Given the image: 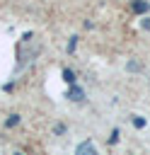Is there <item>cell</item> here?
<instances>
[{
    "label": "cell",
    "mask_w": 150,
    "mask_h": 155,
    "mask_svg": "<svg viewBox=\"0 0 150 155\" xmlns=\"http://www.w3.org/2000/svg\"><path fill=\"white\" fill-rule=\"evenodd\" d=\"M65 97H68L70 102H85V90H82L80 85H70V90L65 92Z\"/></svg>",
    "instance_id": "obj_1"
},
{
    "label": "cell",
    "mask_w": 150,
    "mask_h": 155,
    "mask_svg": "<svg viewBox=\"0 0 150 155\" xmlns=\"http://www.w3.org/2000/svg\"><path fill=\"white\" fill-rule=\"evenodd\" d=\"M75 155H99V153H97V148H94L92 140H82V143L75 148Z\"/></svg>",
    "instance_id": "obj_2"
},
{
    "label": "cell",
    "mask_w": 150,
    "mask_h": 155,
    "mask_svg": "<svg viewBox=\"0 0 150 155\" xmlns=\"http://www.w3.org/2000/svg\"><path fill=\"white\" fill-rule=\"evenodd\" d=\"M133 12H138V15H145V12H150V2H145V0H133Z\"/></svg>",
    "instance_id": "obj_3"
},
{
    "label": "cell",
    "mask_w": 150,
    "mask_h": 155,
    "mask_svg": "<svg viewBox=\"0 0 150 155\" xmlns=\"http://www.w3.org/2000/svg\"><path fill=\"white\" fill-rule=\"evenodd\" d=\"M63 80H65L68 85H75V73H73L70 68H63Z\"/></svg>",
    "instance_id": "obj_4"
},
{
    "label": "cell",
    "mask_w": 150,
    "mask_h": 155,
    "mask_svg": "<svg viewBox=\"0 0 150 155\" xmlns=\"http://www.w3.org/2000/svg\"><path fill=\"white\" fill-rule=\"evenodd\" d=\"M19 121H22V116H19V114H10V119L5 121V126H7V128H15Z\"/></svg>",
    "instance_id": "obj_5"
},
{
    "label": "cell",
    "mask_w": 150,
    "mask_h": 155,
    "mask_svg": "<svg viewBox=\"0 0 150 155\" xmlns=\"http://www.w3.org/2000/svg\"><path fill=\"white\" fill-rule=\"evenodd\" d=\"M75 46H77V36H70V41H68V53H73Z\"/></svg>",
    "instance_id": "obj_6"
},
{
    "label": "cell",
    "mask_w": 150,
    "mask_h": 155,
    "mask_svg": "<svg viewBox=\"0 0 150 155\" xmlns=\"http://www.w3.org/2000/svg\"><path fill=\"white\" fill-rule=\"evenodd\" d=\"M133 126H135V128H143V126H145V119H143V116H133Z\"/></svg>",
    "instance_id": "obj_7"
},
{
    "label": "cell",
    "mask_w": 150,
    "mask_h": 155,
    "mask_svg": "<svg viewBox=\"0 0 150 155\" xmlns=\"http://www.w3.org/2000/svg\"><path fill=\"white\" fill-rule=\"evenodd\" d=\"M119 136H121V133H119V128H114V131H111V136H109V145H114V143L119 140Z\"/></svg>",
    "instance_id": "obj_8"
},
{
    "label": "cell",
    "mask_w": 150,
    "mask_h": 155,
    "mask_svg": "<svg viewBox=\"0 0 150 155\" xmlns=\"http://www.w3.org/2000/svg\"><path fill=\"white\" fill-rule=\"evenodd\" d=\"M126 68H128L131 73H135V70H140V65H138L135 61H128V63H126Z\"/></svg>",
    "instance_id": "obj_9"
},
{
    "label": "cell",
    "mask_w": 150,
    "mask_h": 155,
    "mask_svg": "<svg viewBox=\"0 0 150 155\" xmlns=\"http://www.w3.org/2000/svg\"><path fill=\"white\" fill-rule=\"evenodd\" d=\"M53 133H58V136L65 133V126H63V124H56V126H53Z\"/></svg>",
    "instance_id": "obj_10"
},
{
    "label": "cell",
    "mask_w": 150,
    "mask_h": 155,
    "mask_svg": "<svg viewBox=\"0 0 150 155\" xmlns=\"http://www.w3.org/2000/svg\"><path fill=\"white\" fill-rule=\"evenodd\" d=\"M143 29H150V17H145V19H143Z\"/></svg>",
    "instance_id": "obj_11"
},
{
    "label": "cell",
    "mask_w": 150,
    "mask_h": 155,
    "mask_svg": "<svg viewBox=\"0 0 150 155\" xmlns=\"http://www.w3.org/2000/svg\"><path fill=\"white\" fill-rule=\"evenodd\" d=\"M15 155H22V153H15Z\"/></svg>",
    "instance_id": "obj_12"
}]
</instances>
